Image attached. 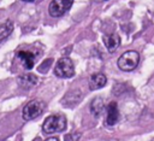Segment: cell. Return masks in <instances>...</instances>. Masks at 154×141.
<instances>
[{
  "label": "cell",
  "instance_id": "cell-3",
  "mask_svg": "<svg viewBox=\"0 0 154 141\" xmlns=\"http://www.w3.org/2000/svg\"><path fill=\"white\" fill-rule=\"evenodd\" d=\"M54 74L55 76L60 78H70L75 75V66L72 60L69 57H63L60 58L55 66H54Z\"/></svg>",
  "mask_w": 154,
  "mask_h": 141
},
{
  "label": "cell",
  "instance_id": "cell-13",
  "mask_svg": "<svg viewBox=\"0 0 154 141\" xmlns=\"http://www.w3.org/2000/svg\"><path fill=\"white\" fill-rule=\"evenodd\" d=\"M51 63H52V59H48V60L43 61V63L38 66V71H40V72H46L47 69H48V67H46V66H47V65H51Z\"/></svg>",
  "mask_w": 154,
  "mask_h": 141
},
{
  "label": "cell",
  "instance_id": "cell-5",
  "mask_svg": "<svg viewBox=\"0 0 154 141\" xmlns=\"http://www.w3.org/2000/svg\"><path fill=\"white\" fill-rule=\"evenodd\" d=\"M73 0H52L48 6V12L52 17L64 16L72 6Z\"/></svg>",
  "mask_w": 154,
  "mask_h": 141
},
{
  "label": "cell",
  "instance_id": "cell-8",
  "mask_svg": "<svg viewBox=\"0 0 154 141\" xmlns=\"http://www.w3.org/2000/svg\"><path fill=\"white\" fill-rule=\"evenodd\" d=\"M38 82V78L34 75V74H25V75H20L17 78V83L22 87V88H31L34 86H36Z\"/></svg>",
  "mask_w": 154,
  "mask_h": 141
},
{
  "label": "cell",
  "instance_id": "cell-9",
  "mask_svg": "<svg viewBox=\"0 0 154 141\" xmlns=\"http://www.w3.org/2000/svg\"><path fill=\"white\" fill-rule=\"evenodd\" d=\"M107 82V78L101 72H96V74H93L90 77H89V87L91 90H95V89H100L102 88Z\"/></svg>",
  "mask_w": 154,
  "mask_h": 141
},
{
  "label": "cell",
  "instance_id": "cell-12",
  "mask_svg": "<svg viewBox=\"0 0 154 141\" xmlns=\"http://www.w3.org/2000/svg\"><path fill=\"white\" fill-rule=\"evenodd\" d=\"M12 31H13V23L11 19H7L2 24H0V41L8 37Z\"/></svg>",
  "mask_w": 154,
  "mask_h": 141
},
{
  "label": "cell",
  "instance_id": "cell-4",
  "mask_svg": "<svg viewBox=\"0 0 154 141\" xmlns=\"http://www.w3.org/2000/svg\"><path fill=\"white\" fill-rule=\"evenodd\" d=\"M45 110V102L41 100H31L29 101L23 111H22V117L24 121H31L36 117H38Z\"/></svg>",
  "mask_w": 154,
  "mask_h": 141
},
{
  "label": "cell",
  "instance_id": "cell-14",
  "mask_svg": "<svg viewBox=\"0 0 154 141\" xmlns=\"http://www.w3.org/2000/svg\"><path fill=\"white\" fill-rule=\"evenodd\" d=\"M64 139H65L66 141H67V140H78V139H79V135H75V136H73V134H70V135H66Z\"/></svg>",
  "mask_w": 154,
  "mask_h": 141
},
{
  "label": "cell",
  "instance_id": "cell-2",
  "mask_svg": "<svg viewBox=\"0 0 154 141\" xmlns=\"http://www.w3.org/2000/svg\"><path fill=\"white\" fill-rule=\"evenodd\" d=\"M140 63V54L136 51H126L125 53H123L117 64L118 67L123 71H132Z\"/></svg>",
  "mask_w": 154,
  "mask_h": 141
},
{
  "label": "cell",
  "instance_id": "cell-16",
  "mask_svg": "<svg viewBox=\"0 0 154 141\" xmlns=\"http://www.w3.org/2000/svg\"><path fill=\"white\" fill-rule=\"evenodd\" d=\"M95 1H97V2H102V1H107V0H95Z\"/></svg>",
  "mask_w": 154,
  "mask_h": 141
},
{
  "label": "cell",
  "instance_id": "cell-11",
  "mask_svg": "<svg viewBox=\"0 0 154 141\" xmlns=\"http://www.w3.org/2000/svg\"><path fill=\"white\" fill-rule=\"evenodd\" d=\"M103 108H105V105H103V101L101 98H95L90 102V112L94 117H99L102 113Z\"/></svg>",
  "mask_w": 154,
  "mask_h": 141
},
{
  "label": "cell",
  "instance_id": "cell-6",
  "mask_svg": "<svg viewBox=\"0 0 154 141\" xmlns=\"http://www.w3.org/2000/svg\"><path fill=\"white\" fill-rule=\"evenodd\" d=\"M107 114H106V124L107 125H114L118 119H119V111H118V105L116 101H111L107 107H106Z\"/></svg>",
  "mask_w": 154,
  "mask_h": 141
},
{
  "label": "cell",
  "instance_id": "cell-7",
  "mask_svg": "<svg viewBox=\"0 0 154 141\" xmlns=\"http://www.w3.org/2000/svg\"><path fill=\"white\" fill-rule=\"evenodd\" d=\"M17 57L22 61L23 66L26 70H30V69L34 67V64H35V54L32 52H30V51H19L17 53Z\"/></svg>",
  "mask_w": 154,
  "mask_h": 141
},
{
  "label": "cell",
  "instance_id": "cell-1",
  "mask_svg": "<svg viewBox=\"0 0 154 141\" xmlns=\"http://www.w3.org/2000/svg\"><path fill=\"white\" fill-rule=\"evenodd\" d=\"M65 128H66V118L63 114H52L47 117L42 125L43 133L46 134L60 133L65 130Z\"/></svg>",
  "mask_w": 154,
  "mask_h": 141
},
{
  "label": "cell",
  "instance_id": "cell-15",
  "mask_svg": "<svg viewBox=\"0 0 154 141\" xmlns=\"http://www.w3.org/2000/svg\"><path fill=\"white\" fill-rule=\"evenodd\" d=\"M47 140H48V141H52V140H53V141H58V137H48Z\"/></svg>",
  "mask_w": 154,
  "mask_h": 141
},
{
  "label": "cell",
  "instance_id": "cell-17",
  "mask_svg": "<svg viewBox=\"0 0 154 141\" xmlns=\"http://www.w3.org/2000/svg\"><path fill=\"white\" fill-rule=\"evenodd\" d=\"M23 1H28V2H32L34 0H23Z\"/></svg>",
  "mask_w": 154,
  "mask_h": 141
},
{
  "label": "cell",
  "instance_id": "cell-10",
  "mask_svg": "<svg viewBox=\"0 0 154 141\" xmlns=\"http://www.w3.org/2000/svg\"><path fill=\"white\" fill-rule=\"evenodd\" d=\"M103 43L108 52L113 53L120 45V37L117 34H109L103 36Z\"/></svg>",
  "mask_w": 154,
  "mask_h": 141
}]
</instances>
